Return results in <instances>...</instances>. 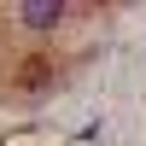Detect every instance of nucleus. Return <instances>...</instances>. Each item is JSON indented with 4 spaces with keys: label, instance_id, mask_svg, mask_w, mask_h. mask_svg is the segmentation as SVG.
<instances>
[{
    "label": "nucleus",
    "instance_id": "f257e3e1",
    "mask_svg": "<svg viewBox=\"0 0 146 146\" xmlns=\"http://www.w3.org/2000/svg\"><path fill=\"white\" fill-rule=\"evenodd\" d=\"M12 18H18L23 29H53V23H64V6H58V0H23Z\"/></svg>",
    "mask_w": 146,
    "mask_h": 146
},
{
    "label": "nucleus",
    "instance_id": "f03ea898",
    "mask_svg": "<svg viewBox=\"0 0 146 146\" xmlns=\"http://www.w3.org/2000/svg\"><path fill=\"white\" fill-rule=\"evenodd\" d=\"M23 70H29V76H23V88H29V94H41L47 82H53V76H47V70H53V64H47V58H29V64H23Z\"/></svg>",
    "mask_w": 146,
    "mask_h": 146
}]
</instances>
